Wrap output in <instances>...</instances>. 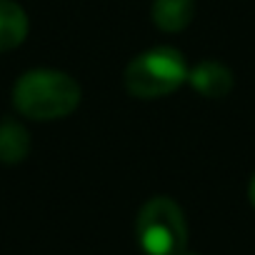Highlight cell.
<instances>
[{"mask_svg": "<svg viewBox=\"0 0 255 255\" xmlns=\"http://www.w3.org/2000/svg\"><path fill=\"white\" fill-rule=\"evenodd\" d=\"M80 103V85L60 70H30L13 88V105L30 120H58Z\"/></svg>", "mask_w": 255, "mask_h": 255, "instance_id": "cell-1", "label": "cell"}, {"mask_svg": "<svg viewBox=\"0 0 255 255\" xmlns=\"http://www.w3.org/2000/svg\"><path fill=\"white\" fill-rule=\"evenodd\" d=\"M188 80V65L175 48H153L125 68V88L133 98L153 100L178 90Z\"/></svg>", "mask_w": 255, "mask_h": 255, "instance_id": "cell-2", "label": "cell"}, {"mask_svg": "<svg viewBox=\"0 0 255 255\" xmlns=\"http://www.w3.org/2000/svg\"><path fill=\"white\" fill-rule=\"evenodd\" d=\"M135 235L148 255H183L188 223L180 205L170 198H150L138 213Z\"/></svg>", "mask_w": 255, "mask_h": 255, "instance_id": "cell-3", "label": "cell"}, {"mask_svg": "<svg viewBox=\"0 0 255 255\" xmlns=\"http://www.w3.org/2000/svg\"><path fill=\"white\" fill-rule=\"evenodd\" d=\"M190 85L203 98H225L233 88V73L218 60H203L190 73Z\"/></svg>", "mask_w": 255, "mask_h": 255, "instance_id": "cell-4", "label": "cell"}, {"mask_svg": "<svg viewBox=\"0 0 255 255\" xmlns=\"http://www.w3.org/2000/svg\"><path fill=\"white\" fill-rule=\"evenodd\" d=\"M28 153H30V135L25 125L13 118L0 120V163L18 165L28 158Z\"/></svg>", "mask_w": 255, "mask_h": 255, "instance_id": "cell-5", "label": "cell"}, {"mask_svg": "<svg viewBox=\"0 0 255 255\" xmlns=\"http://www.w3.org/2000/svg\"><path fill=\"white\" fill-rule=\"evenodd\" d=\"M28 35V15L15 0H0V53L18 48Z\"/></svg>", "mask_w": 255, "mask_h": 255, "instance_id": "cell-6", "label": "cell"}, {"mask_svg": "<svg viewBox=\"0 0 255 255\" xmlns=\"http://www.w3.org/2000/svg\"><path fill=\"white\" fill-rule=\"evenodd\" d=\"M153 23L165 33H180L190 25L195 15V0H155L153 3Z\"/></svg>", "mask_w": 255, "mask_h": 255, "instance_id": "cell-7", "label": "cell"}, {"mask_svg": "<svg viewBox=\"0 0 255 255\" xmlns=\"http://www.w3.org/2000/svg\"><path fill=\"white\" fill-rule=\"evenodd\" d=\"M248 198H250V203H253V208H255V173H253V178H250V188H248Z\"/></svg>", "mask_w": 255, "mask_h": 255, "instance_id": "cell-8", "label": "cell"}]
</instances>
